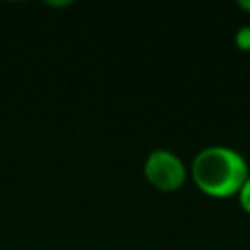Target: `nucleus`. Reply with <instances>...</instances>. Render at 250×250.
Segmentation results:
<instances>
[{
	"instance_id": "1",
	"label": "nucleus",
	"mask_w": 250,
	"mask_h": 250,
	"mask_svg": "<svg viewBox=\"0 0 250 250\" xmlns=\"http://www.w3.org/2000/svg\"><path fill=\"white\" fill-rule=\"evenodd\" d=\"M189 176L201 193L223 199L236 195L250 172L246 158L238 150L225 145H209L193 156Z\"/></svg>"
},
{
	"instance_id": "2",
	"label": "nucleus",
	"mask_w": 250,
	"mask_h": 250,
	"mask_svg": "<svg viewBox=\"0 0 250 250\" xmlns=\"http://www.w3.org/2000/svg\"><path fill=\"white\" fill-rule=\"evenodd\" d=\"M143 174L146 182L158 191H176L188 180V168L184 160L168 148L150 150L145 158Z\"/></svg>"
},
{
	"instance_id": "3",
	"label": "nucleus",
	"mask_w": 250,
	"mask_h": 250,
	"mask_svg": "<svg viewBox=\"0 0 250 250\" xmlns=\"http://www.w3.org/2000/svg\"><path fill=\"white\" fill-rule=\"evenodd\" d=\"M234 43L240 51H250V25H242L234 33Z\"/></svg>"
},
{
	"instance_id": "4",
	"label": "nucleus",
	"mask_w": 250,
	"mask_h": 250,
	"mask_svg": "<svg viewBox=\"0 0 250 250\" xmlns=\"http://www.w3.org/2000/svg\"><path fill=\"white\" fill-rule=\"evenodd\" d=\"M236 197H238V203H240V207L250 215V176L246 178V182L242 184V188L238 189V193H236Z\"/></svg>"
},
{
	"instance_id": "5",
	"label": "nucleus",
	"mask_w": 250,
	"mask_h": 250,
	"mask_svg": "<svg viewBox=\"0 0 250 250\" xmlns=\"http://www.w3.org/2000/svg\"><path fill=\"white\" fill-rule=\"evenodd\" d=\"M236 6H238L242 12L250 14V0H238V2H236Z\"/></svg>"
},
{
	"instance_id": "6",
	"label": "nucleus",
	"mask_w": 250,
	"mask_h": 250,
	"mask_svg": "<svg viewBox=\"0 0 250 250\" xmlns=\"http://www.w3.org/2000/svg\"><path fill=\"white\" fill-rule=\"evenodd\" d=\"M47 4H51V6H66L70 2H47Z\"/></svg>"
}]
</instances>
